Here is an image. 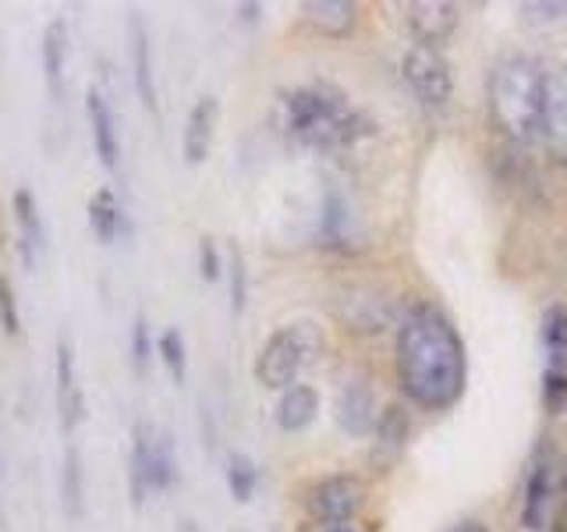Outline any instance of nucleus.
Instances as JSON below:
<instances>
[{
  "mask_svg": "<svg viewBox=\"0 0 567 532\" xmlns=\"http://www.w3.org/2000/svg\"><path fill=\"white\" fill-rule=\"evenodd\" d=\"M217 121H220V100L217 96H199L192 103L185 132H182V153L195 167L203 164L213 150V135H217Z\"/></svg>",
  "mask_w": 567,
  "mask_h": 532,
  "instance_id": "15",
  "label": "nucleus"
},
{
  "mask_svg": "<svg viewBox=\"0 0 567 532\" xmlns=\"http://www.w3.org/2000/svg\"><path fill=\"white\" fill-rule=\"evenodd\" d=\"M11 209H14V224H18V238H22V259L25 266L35 263V248H43V217H40V203L35 195L22 185L11 195Z\"/></svg>",
  "mask_w": 567,
  "mask_h": 532,
  "instance_id": "20",
  "label": "nucleus"
},
{
  "mask_svg": "<svg viewBox=\"0 0 567 532\" xmlns=\"http://www.w3.org/2000/svg\"><path fill=\"white\" fill-rule=\"evenodd\" d=\"M199 274L203 280H217L224 274V263H220V248L213 238H199Z\"/></svg>",
  "mask_w": 567,
  "mask_h": 532,
  "instance_id": "31",
  "label": "nucleus"
},
{
  "mask_svg": "<svg viewBox=\"0 0 567 532\" xmlns=\"http://www.w3.org/2000/svg\"><path fill=\"white\" fill-rule=\"evenodd\" d=\"M0 330L8 337L22 334V313H18V298H14V284L0 274Z\"/></svg>",
  "mask_w": 567,
  "mask_h": 532,
  "instance_id": "29",
  "label": "nucleus"
},
{
  "mask_svg": "<svg viewBox=\"0 0 567 532\" xmlns=\"http://www.w3.org/2000/svg\"><path fill=\"white\" fill-rule=\"evenodd\" d=\"M85 221H89V231L96 235V242L103 245H114L117 235L124 231V209L117 203L114 188H96L89 195V206H85Z\"/></svg>",
  "mask_w": 567,
  "mask_h": 532,
  "instance_id": "21",
  "label": "nucleus"
},
{
  "mask_svg": "<svg viewBox=\"0 0 567 532\" xmlns=\"http://www.w3.org/2000/svg\"><path fill=\"white\" fill-rule=\"evenodd\" d=\"M457 22L461 8L454 0H412V4H404V25L422 47L440 50V43H447L454 35Z\"/></svg>",
  "mask_w": 567,
  "mask_h": 532,
  "instance_id": "12",
  "label": "nucleus"
},
{
  "mask_svg": "<svg viewBox=\"0 0 567 532\" xmlns=\"http://www.w3.org/2000/svg\"><path fill=\"white\" fill-rule=\"evenodd\" d=\"M365 479L354 472H333L316 479V483L306 490L301 504H306L309 519L319 525H348L354 514L365 504Z\"/></svg>",
  "mask_w": 567,
  "mask_h": 532,
  "instance_id": "7",
  "label": "nucleus"
},
{
  "mask_svg": "<svg viewBox=\"0 0 567 532\" xmlns=\"http://www.w3.org/2000/svg\"><path fill=\"white\" fill-rule=\"evenodd\" d=\"M408 437H412V412L401 401H390L380 408L377 430H372V451H369V466L372 472H390L404 458L408 451Z\"/></svg>",
  "mask_w": 567,
  "mask_h": 532,
  "instance_id": "10",
  "label": "nucleus"
},
{
  "mask_svg": "<svg viewBox=\"0 0 567 532\" xmlns=\"http://www.w3.org/2000/svg\"><path fill=\"white\" fill-rule=\"evenodd\" d=\"M85 114H89V135H93V150L100 156V164L117 174L121 171V139H117V117L111 111V103L100 89H89L85 96Z\"/></svg>",
  "mask_w": 567,
  "mask_h": 532,
  "instance_id": "14",
  "label": "nucleus"
},
{
  "mask_svg": "<svg viewBox=\"0 0 567 532\" xmlns=\"http://www.w3.org/2000/svg\"><path fill=\"white\" fill-rule=\"evenodd\" d=\"M401 79L412 89V96L430 106V111H443L454 100V71L451 61L443 58V50L412 43L401 58Z\"/></svg>",
  "mask_w": 567,
  "mask_h": 532,
  "instance_id": "6",
  "label": "nucleus"
},
{
  "mask_svg": "<svg viewBox=\"0 0 567 532\" xmlns=\"http://www.w3.org/2000/svg\"><path fill=\"white\" fill-rule=\"evenodd\" d=\"M128 35H132V82L135 93L146 111H159V96H156V71H153V43H150V29L142 25V18H128Z\"/></svg>",
  "mask_w": 567,
  "mask_h": 532,
  "instance_id": "16",
  "label": "nucleus"
},
{
  "mask_svg": "<svg viewBox=\"0 0 567 532\" xmlns=\"http://www.w3.org/2000/svg\"><path fill=\"white\" fill-rule=\"evenodd\" d=\"M543 71L546 64L528 58V53H504L489 68V121L514 146H536V142H543Z\"/></svg>",
  "mask_w": 567,
  "mask_h": 532,
  "instance_id": "3",
  "label": "nucleus"
},
{
  "mask_svg": "<svg viewBox=\"0 0 567 532\" xmlns=\"http://www.w3.org/2000/svg\"><path fill=\"white\" fill-rule=\"evenodd\" d=\"M43 61V85L53 103L64 100V68H68V22L64 18H50L40 43Z\"/></svg>",
  "mask_w": 567,
  "mask_h": 532,
  "instance_id": "18",
  "label": "nucleus"
},
{
  "mask_svg": "<svg viewBox=\"0 0 567 532\" xmlns=\"http://www.w3.org/2000/svg\"><path fill=\"white\" fill-rule=\"evenodd\" d=\"M227 288H230V313L241 316L248 306V266L238 245H230V256H227Z\"/></svg>",
  "mask_w": 567,
  "mask_h": 532,
  "instance_id": "26",
  "label": "nucleus"
},
{
  "mask_svg": "<svg viewBox=\"0 0 567 532\" xmlns=\"http://www.w3.org/2000/svg\"><path fill=\"white\" fill-rule=\"evenodd\" d=\"M522 14L528 22H557L567 14V0H528L522 4Z\"/></svg>",
  "mask_w": 567,
  "mask_h": 532,
  "instance_id": "30",
  "label": "nucleus"
},
{
  "mask_svg": "<svg viewBox=\"0 0 567 532\" xmlns=\"http://www.w3.org/2000/svg\"><path fill=\"white\" fill-rule=\"evenodd\" d=\"M319 532H359V529H351V525H323Z\"/></svg>",
  "mask_w": 567,
  "mask_h": 532,
  "instance_id": "35",
  "label": "nucleus"
},
{
  "mask_svg": "<svg viewBox=\"0 0 567 532\" xmlns=\"http://www.w3.org/2000/svg\"><path fill=\"white\" fill-rule=\"evenodd\" d=\"M323 348V337L312 324H288L277 327L270 337L262 341L259 355H256V380L266 390H288L298 383V372L306 369L316 351Z\"/></svg>",
  "mask_w": 567,
  "mask_h": 532,
  "instance_id": "5",
  "label": "nucleus"
},
{
  "mask_svg": "<svg viewBox=\"0 0 567 532\" xmlns=\"http://www.w3.org/2000/svg\"><path fill=\"white\" fill-rule=\"evenodd\" d=\"M543 351L546 369L567 372V301H554L543 313Z\"/></svg>",
  "mask_w": 567,
  "mask_h": 532,
  "instance_id": "23",
  "label": "nucleus"
},
{
  "mask_svg": "<svg viewBox=\"0 0 567 532\" xmlns=\"http://www.w3.org/2000/svg\"><path fill=\"white\" fill-rule=\"evenodd\" d=\"M182 472H177V454H174V440L156 430L153 422L138 419L132 426V458H128V490H132V504L142 508L150 493H167Z\"/></svg>",
  "mask_w": 567,
  "mask_h": 532,
  "instance_id": "4",
  "label": "nucleus"
},
{
  "mask_svg": "<svg viewBox=\"0 0 567 532\" xmlns=\"http://www.w3.org/2000/svg\"><path fill=\"white\" fill-rule=\"evenodd\" d=\"M61 508L68 519H82L85 514V469H82V451L71 440L61 458Z\"/></svg>",
  "mask_w": 567,
  "mask_h": 532,
  "instance_id": "22",
  "label": "nucleus"
},
{
  "mask_svg": "<svg viewBox=\"0 0 567 532\" xmlns=\"http://www.w3.org/2000/svg\"><path fill=\"white\" fill-rule=\"evenodd\" d=\"M543 142L567 167V64H546L543 71Z\"/></svg>",
  "mask_w": 567,
  "mask_h": 532,
  "instance_id": "9",
  "label": "nucleus"
},
{
  "mask_svg": "<svg viewBox=\"0 0 567 532\" xmlns=\"http://www.w3.org/2000/svg\"><path fill=\"white\" fill-rule=\"evenodd\" d=\"M150 359H153V337H150V324H146V313H135V324H132V366L138 377L150 372Z\"/></svg>",
  "mask_w": 567,
  "mask_h": 532,
  "instance_id": "28",
  "label": "nucleus"
},
{
  "mask_svg": "<svg viewBox=\"0 0 567 532\" xmlns=\"http://www.w3.org/2000/svg\"><path fill=\"white\" fill-rule=\"evenodd\" d=\"M333 419L348 437H365L377 430L380 419V405H377V390H372L365 380H348L341 387L333 405Z\"/></svg>",
  "mask_w": 567,
  "mask_h": 532,
  "instance_id": "13",
  "label": "nucleus"
},
{
  "mask_svg": "<svg viewBox=\"0 0 567 532\" xmlns=\"http://www.w3.org/2000/svg\"><path fill=\"white\" fill-rule=\"evenodd\" d=\"M277 426L284 433H301L309 430L319 416V390L312 383H295L288 390H280L277 401Z\"/></svg>",
  "mask_w": 567,
  "mask_h": 532,
  "instance_id": "19",
  "label": "nucleus"
},
{
  "mask_svg": "<svg viewBox=\"0 0 567 532\" xmlns=\"http://www.w3.org/2000/svg\"><path fill=\"white\" fill-rule=\"evenodd\" d=\"M0 466H4V461H0ZM0 472H4V469H0Z\"/></svg>",
  "mask_w": 567,
  "mask_h": 532,
  "instance_id": "36",
  "label": "nucleus"
},
{
  "mask_svg": "<svg viewBox=\"0 0 567 532\" xmlns=\"http://www.w3.org/2000/svg\"><path fill=\"white\" fill-rule=\"evenodd\" d=\"M301 18H306L312 32L327 35V40H348L354 25H359V8L351 0H306Z\"/></svg>",
  "mask_w": 567,
  "mask_h": 532,
  "instance_id": "17",
  "label": "nucleus"
},
{
  "mask_svg": "<svg viewBox=\"0 0 567 532\" xmlns=\"http://www.w3.org/2000/svg\"><path fill=\"white\" fill-rule=\"evenodd\" d=\"M549 532H567V451L560 454V487H557V508L549 519Z\"/></svg>",
  "mask_w": 567,
  "mask_h": 532,
  "instance_id": "32",
  "label": "nucleus"
},
{
  "mask_svg": "<svg viewBox=\"0 0 567 532\" xmlns=\"http://www.w3.org/2000/svg\"><path fill=\"white\" fill-rule=\"evenodd\" d=\"M539 401H543V412H546V416H560V412H567V372H560V369H546V366H543Z\"/></svg>",
  "mask_w": 567,
  "mask_h": 532,
  "instance_id": "27",
  "label": "nucleus"
},
{
  "mask_svg": "<svg viewBox=\"0 0 567 532\" xmlns=\"http://www.w3.org/2000/svg\"><path fill=\"white\" fill-rule=\"evenodd\" d=\"M280 111H284V132H288V139L316 153L351 150L354 142H362L377 129L362 111H354L341 89L327 82L288 89L280 96Z\"/></svg>",
  "mask_w": 567,
  "mask_h": 532,
  "instance_id": "2",
  "label": "nucleus"
},
{
  "mask_svg": "<svg viewBox=\"0 0 567 532\" xmlns=\"http://www.w3.org/2000/svg\"><path fill=\"white\" fill-rule=\"evenodd\" d=\"M156 355H159V362L167 366L174 383H185V377H188V345H185V334L177 330V327H167L164 334H159V341H156Z\"/></svg>",
  "mask_w": 567,
  "mask_h": 532,
  "instance_id": "25",
  "label": "nucleus"
},
{
  "mask_svg": "<svg viewBox=\"0 0 567 532\" xmlns=\"http://www.w3.org/2000/svg\"><path fill=\"white\" fill-rule=\"evenodd\" d=\"M53 380H58V419H61V433L71 440L79 430V422L85 419V395L79 387V366H75V348H71V337H58V359H53Z\"/></svg>",
  "mask_w": 567,
  "mask_h": 532,
  "instance_id": "11",
  "label": "nucleus"
},
{
  "mask_svg": "<svg viewBox=\"0 0 567 532\" xmlns=\"http://www.w3.org/2000/svg\"><path fill=\"white\" fill-rule=\"evenodd\" d=\"M259 11H262L259 4H241V8H238V14H241V22H256V18H259Z\"/></svg>",
  "mask_w": 567,
  "mask_h": 532,
  "instance_id": "33",
  "label": "nucleus"
},
{
  "mask_svg": "<svg viewBox=\"0 0 567 532\" xmlns=\"http://www.w3.org/2000/svg\"><path fill=\"white\" fill-rule=\"evenodd\" d=\"M447 532H489L483 522H457L454 529H447Z\"/></svg>",
  "mask_w": 567,
  "mask_h": 532,
  "instance_id": "34",
  "label": "nucleus"
},
{
  "mask_svg": "<svg viewBox=\"0 0 567 532\" xmlns=\"http://www.w3.org/2000/svg\"><path fill=\"white\" fill-rule=\"evenodd\" d=\"M394 366L404 398L425 412H447L468 383L465 341L451 313L436 301H415L398 324Z\"/></svg>",
  "mask_w": 567,
  "mask_h": 532,
  "instance_id": "1",
  "label": "nucleus"
},
{
  "mask_svg": "<svg viewBox=\"0 0 567 532\" xmlns=\"http://www.w3.org/2000/svg\"><path fill=\"white\" fill-rule=\"evenodd\" d=\"M557 487H560V458L543 440L528 461L525 497H522V525L528 532L549 529V519H554V508H557Z\"/></svg>",
  "mask_w": 567,
  "mask_h": 532,
  "instance_id": "8",
  "label": "nucleus"
},
{
  "mask_svg": "<svg viewBox=\"0 0 567 532\" xmlns=\"http://www.w3.org/2000/svg\"><path fill=\"white\" fill-rule=\"evenodd\" d=\"M256 487H259L256 461L241 451H230L227 454V490H230V497H235L238 504H248L256 497Z\"/></svg>",
  "mask_w": 567,
  "mask_h": 532,
  "instance_id": "24",
  "label": "nucleus"
}]
</instances>
